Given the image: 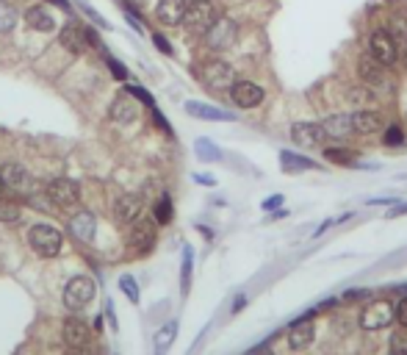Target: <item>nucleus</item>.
Segmentation results:
<instances>
[{
	"instance_id": "15",
	"label": "nucleus",
	"mask_w": 407,
	"mask_h": 355,
	"mask_svg": "<svg viewBox=\"0 0 407 355\" xmlns=\"http://www.w3.org/2000/svg\"><path fill=\"white\" fill-rule=\"evenodd\" d=\"M186 9H189L186 0H158L155 14L164 26H180L186 20Z\"/></svg>"
},
{
	"instance_id": "27",
	"label": "nucleus",
	"mask_w": 407,
	"mask_h": 355,
	"mask_svg": "<svg viewBox=\"0 0 407 355\" xmlns=\"http://www.w3.org/2000/svg\"><path fill=\"white\" fill-rule=\"evenodd\" d=\"M17 28V9L0 0V34H11Z\"/></svg>"
},
{
	"instance_id": "43",
	"label": "nucleus",
	"mask_w": 407,
	"mask_h": 355,
	"mask_svg": "<svg viewBox=\"0 0 407 355\" xmlns=\"http://www.w3.org/2000/svg\"><path fill=\"white\" fill-rule=\"evenodd\" d=\"M194 178H197V183H205V186H213V183H216L211 175H194Z\"/></svg>"
},
{
	"instance_id": "22",
	"label": "nucleus",
	"mask_w": 407,
	"mask_h": 355,
	"mask_svg": "<svg viewBox=\"0 0 407 355\" xmlns=\"http://www.w3.org/2000/svg\"><path fill=\"white\" fill-rule=\"evenodd\" d=\"M26 23L28 28H33V31H39V34L56 31V17H53L45 6H31L26 11Z\"/></svg>"
},
{
	"instance_id": "35",
	"label": "nucleus",
	"mask_w": 407,
	"mask_h": 355,
	"mask_svg": "<svg viewBox=\"0 0 407 355\" xmlns=\"http://www.w3.org/2000/svg\"><path fill=\"white\" fill-rule=\"evenodd\" d=\"M393 319H396L402 328H407V297H402V300H399V305L393 308Z\"/></svg>"
},
{
	"instance_id": "12",
	"label": "nucleus",
	"mask_w": 407,
	"mask_h": 355,
	"mask_svg": "<svg viewBox=\"0 0 407 355\" xmlns=\"http://www.w3.org/2000/svg\"><path fill=\"white\" fill-rule=\"evenodd\" d=\"M142 211H144V203H142L139 195H122L114 203V220L122 222V225H130V222H136L142 217Z\"/></svg>"
},
{
	"instance_id": "32",
	"label": "nucleus",
	"mask_w": 407,
	"mask_h": 355,
	"mask_svg": "<svg viewBox=\"0 0 407 355\" xmlns=\"http://www.w3.org/2000/svg\"><path fill=\"white\" fill-rule=\"evenodd\" d=\"M194 150H197V155H200V158H208V161H216V158H219V150H216V148H213L208 139H200V142L194 145Z\"/></svg>"
},
{
	"instance_id": "19",
	"label": "nucleus",
	"mask_w": 407,
	"mask_h": 355,
	"mask_svg": "<svg viewBox=\"0 0 407 355\" xmlns=\"http://www.w3.org/2000/svg\"><path fill=\"white\" fill-rule=\"evenodd\" d=\"M313 339H316V325H313L307 317L297 319V322L291 325V330H288V347H291V350H305Z\"/></svg>"
},
{
	"instance_id": "36",
	"label": "nucleus",
	"mask_w": 407,
	"mask_h": 355,
	"mask_svg": "<svg viewBox=\"0 0 407 355\" xmlns=\"http://www.w3.org/2000/svg\"><path fill=\"white\" fill-rule=\"evenodd\" d=\"M105 61H108V67H111V73H114V78H120V81H125V78H127L125 64H120V61H114L111 56H105Z\"/></svg>"
},
{
	"instance_id": "33",
	"label": "nucleus",
	"mask_w": 407,
	"mask_h": 355,
	"mask_svg": "<svg viewBox=\"0 0 407 355\" xmlns=\"http://www.w3.org/2000/svg\"><path fill=\"white\" fill-rule=\"evenodd\" d=\"M75 3H78V6H80V11H83V14L89 17V20H95V23H97V26H100V28H108V23L102 20V17H100V14H97V11H95V9H92V6H86L83 0H75Z\"/></svg>"
},
{
	"instance_id": "4",
	"label": "nucleus",
	"mask_w": 407,
	"mask_h": 355,
	"mask_svg": "<svg viewBox=\"0 0 407 355\" xmlns=\"http://www.w3.org/2000/svg\"><path fill=\"white\" fill-rule=\"evenodd\" d=\"M236 39H238V26L228 20V17H219L213 26L205 31V45L211 48V51H228L230 45H236Z\"/></svg>"
},
{
	"instance_id": "34",
	"label": "nucleus",
	"mask_w": 407,
	"mask_h": 355,
	"mask_svg": "<svg viewBox=\"0 0 407 355\" xmlns=\"http://www.w3.org/2000/svg\"><path fill=\"white\" fill-rule=\"evenodd\" d=\"M127 92H130L133 98H139V101L144 103V106H150V108H155V106H153V98L147 95V89H144V86H127Z\"/></svg>"
},
{
	"instance_id": "45",
	"label": "nucleus",
	"mask_w": 407,
	"mask_h": 355,
	"mask_svg": "<svg viewBox=\"0 0 407 355\" xmlns=\"http://www.w3.org/2000/svg\"><path fill=\"white\" fill-rule=\"evenodd\" d=\"M399 214H407V205H396V208L391 211V217H399Z\"/></svg>"
},
{
	"instance_id": "50",
	"label": "nucleus",
	"mask_w": 407,
	"mask_h": 355,
	"mask_svg": "<svg viewBox=\"0 0 407 355\" xmlns=\"http://www.w3.org/2000/svg\"><path fill=\"white\" fill-rule=\"evenodd\" d=\"M405 355H407V350H405Z\"/></svg>"
},
{
	"instance_id": "41",
	"label": "nucleus",
	"mask_w": 407,
	"mask_h": 355,
	"mask_svg": "<svg viewBox=\"0 0 407 355\" xmlns=\"http://www.w3.org/2000/svg\"><path fill=\"white\" fill-rule=\"evenodd\" d=\"M282 203V195H275V197H269V200H263V208L269 211V208H278Z\"/></svg>"
},
{
	"instance_id": "44",
	"label": "nucleus",
	"mask_w": 407,
	"mask_h": 355,
	"mask_svg": "<svg viewBox=\"0 0 407 355\" xmlns=\"http://www.w3.org/2000/svg\"><path fill=\"white\" fill-rule=\"evenodd\" d=\"M48 3H56L58 9H64V11H70V0H48Z\"/></svg>"
},
{
	"instance_id": "28",
	"label": "nucleus",
	"mask_w": 407,
	"mask_h": 355,
	"mask_svg": "<svg viewBox=\"0 0 407 355\" xmlns=\"http://www.w3.org/2000/svg\"><path fill=\"white\" fill-rule=\"evenodd\" d=\"M280 158H282V167L285 170H313L316 164L313 161H307V158H302V155H294V153H288V150H282L280 153Z\"/></svg>"
},
{
	"instance_id": "10",
	"label": "nucleus",
	"mask_w": 407,
	"mask_h": 355,
	"mask_svg": "<svg viewBox=\"0 0 407 355\" xmlns=\"http://www.w3.org/2000/svg\"><path fill=\"white\" fill-rule=\"evenodd\" d=\"M263 89L253 83V81H236L233 86H230V101L236 103L238 108H255V106H260L263 103Z\"/></svg>"
},
{
	"instance_id": "39",
	"label": "nucleus",
	"mask_w": 407,
	"mask_h": 355,
	"mask_svg": "<svg viewBox=\"0 0 407 355\" xmlns=\"http://www.w3.org/2000/svg\"><path fill=\"white\" fill-rule=\"evenodd\" d=\"M153 42H155V48H158V51L164 53V56H172V45H169V42H166V39H164L161 34H155Z\"/></svg>"
},
{
	"instance_id": "25",
	"label": "nucleus",
	"mask_w": 407,
	"mask_h": 355,
	"mask_svg": "<svg viewBox=\"0 0 407 355\" xmlns=\"http://www.w3.org/2000/svg\"><path fill=\"white\" fill-rule=\"evenodd\" d=\"M324 158L330 164H341V167H357V153L347 150V148H327L324 150Z\"/></svg>"
},
{
	"instance_id": "9",
	"label": "nucleus",
	"mask_w": 407,
	"mask_h": 355,
	"mask_svg": "<svg viewBox=\"0 0 407 355\" xmlns=\"http://www.w3.org/2000/svg\"><path fill=\"white\" fill-rule=\"evenodd\" d=\"M48 197L61 208H70V205L80 203V186L73 178H56L48 186Z\"/></svg>"
},
{
	"instance_id": "49",
	"label": "nucleus",
	"mask_w": 407,
	"mask_h": 355,
	"mask_svg": "<svg viewBox=\"0 0 407 355\" xmlns=\"http://www.w3.org/2000/svg\"><path fill=\"white\" fill-rule=\"evenodd\" d=\"M3 186H6V183H3V178H0V189H3Z\"/></svg>"
},
{
	"instance_id": "18",
	"label": "nucleus",
	"mask_w": 407,
	"mask_h": 355,
	"mask_svg": "<svg viewBox=\"0 0 407 355\" xmlns=\"http://www.w3.org/2000/svg\"><path fill=\"white\" fill-rule=\"evenodd\" d=\"M357 76H360V81H366L369 86H380L385 81V64H380L371 53H366V56L357 58Z\"/></svg>"
},
{
	"instance_id": "40",
	"label": "nucleus",
	"mask_w": 407,
	"mask_h": 355,
	"mask_svg": "<svg viewBox=\"0 0 407 355\" xmlns=\"http://www.w3.org/2000/svg\"><path fill=\"white\" fill-rule=\"evenodd\" d=\"M122 286H125L127 297H130V300L136 303V300H139V294H136V289H133V280H130V278H122Z\"/></svg>"
},
{
	"instance_id": "46",
	"label": "nucleus",
	"mask_w": 407,
	"mask_h": 355,
	"mask_svg": "<svg viewBox=\"0 0 407 355\" xmlns=\"http://www.w3.org/2000/svg\"><path fill=\"white\" fill-rule=\"evenodd\" d=\"M67 355H83V347H70Z\"/></svg>"
},
{
	"instance_id": "37",
	"label": "nucleus",
	"mask_w": 407,
	"mask_h": 355,
	"mask_svg": "<svg viewBox=\"0 0 407 355\" xmlns=\"http://www.w3.org/2000/svg\"><path fill=\"white\" fill-rule=\"evenodd\" d=\"M371 98H374V95H371L369 89H352V92H349V101L360 103V106H363V103H369Z\"/></svg>"
},
{
	"instance_id": "2",
	"label": "nucleus",
	"mask_w": 407,
	"mask_h": 355,
	"mask_svg": "<svg viewBox=\"0 0 407 355\" xmlns=\"http://www.w3.org/2000/svg\"><path fill=\"white\" fill-rule=\"evenodd\" d=\"M95 292H97L95 280L86 278V275H75L73 280H67V286H64V305L70 311H80V308H86L95 300Z\"/></svg>"
},
{
	"instance_id": "3",
	"label": "nucleus",
	"mask_w": 407,
	"mask_h": 355,
	"mask_svg": "<svg viewBox=\"0 0 407 355\" xmlns=\"http://www.w3.org/2000/svg\"><path fill=\"white\" fill-rule=\"evenodd\" d=\"M203 83L208 89H216V92H228L230 86L236 83V70L230 67L228 61H222V58H213V61H205L203 64Z\"/></svg>"
},
{
	"instance_id": "47",
	"label": "nucleus",
	"mask_w": 407,
	"mask_h": 355,
	"mask_svg": "<svg viewBox=\"0 0 407 355\" xmlns=\"http://www.w3.org/2000/svg\"><path fill=\"white\" fill-rule=\"evenodd\" d=\"M391 355H405V353H399V350H391Z\"/></svg>"
},
{
	"instance_id": "21",
	"label": "nucleus",
	"mask_w": 407,
	"mask_h": 355,
	"mask_svg": "<svg viewBox=\"0 0 407 355\" xmlns=\"http://www.w3.org/2000/svg\"><path fill=\"white\" fill-rule=\"evenodd\" d=\"M186 111L191 117H197V120H211V123H233L236 120L230 111H222V108L208 106V103H194V101L186 103Z\"/></svg>"
},
{
	"instance_id": "48",
	"label": "nucleus",
	"mask_w": 407,
	"mask_h": 355,
	"mask_svg": "<svg viewBox=\"0 0 407 355\" xmlns=\"http://www.w3.org/2000/svg\"><path fill=\"white\" fill-rule=\"evenodd\" d=\"M405 64H407V42H405Z\"/></svg>"
},
{
	"instance_id": "29",
	"label": "nucleus",
	"mask_w": 407,
	"mask_h": 355,
	"mask_svg": "<svg viewBox=\"0 0 407 355\" xmlns=\"http://www.w3.org/2000/svg\"><path fill=\"white\" fill-rule=\"evenodd\" d=\"M172 214H175V211H172V200L164 195V197L155 203V222H158V225H169V222H172Z\"/></svg>"
},
{
	"instance_id": "42",
	"label": "nucleus",
	"mask_w": 407,
	"mask_h": 355,
	"mask_svg": "<svg viewBox=\"0 0 407 355\" xmlns=\"http://www.w3.org/2000/svg\"><path fill=\"white\" fill-rule=\"evenodd\" d=\"M250 355H275V350H272L269 344H260V347H255V350H253Z\"/></svg>"
},
{
	"instance_id": "38",
	"label": "nucleus",
	"mask_w": 407,
	"mask_h": 355,
	"mask_svg": "<svg viewBox=\"0 0 407 355\" xmlns=\"http://www.w3.org/2000/svg\"><path fill=\"white\" fill-rule=\"evenodd\" d=\"M391 350H399V353H405V350H407V336H405V333H396V336L391 339Z\"/></svg>"
},
{
	"instance_id": "6",
	"label": "nucleus",
	"mask_w": 407,
	"mask_h": 355,
	"mask_svg": "<svg viewBox=\"0 0 407 355\" xmlns=\"http://www.w3.org/2000/svg\"><path fill=\"white\" fill-rule=\"evenodd\" d=\"M216 20H219V14H216L213 0H194V3H189L183 23L189 28H194V31H208Z\"/></svg>"
},
{
	"instance_id": "16",
	"label": "nucleus",
	"mask_w": 407,
	"mask_h": 355,
	"mask_svg": "<svg viewBox=\"0 0 407 355\" xmlns=\"http://www.w3.org/2000/svg\"><path fill=\"white\" fill-rule=\"evenodd\" d=\"M0 178H3V183L9 189H17V192H28L31 189V173H28L23 164H14V161L3 164L0 167Z\"/></svg>"
},
{
	"instance_id": "23",
	"label": "nucleus",
	"mask_w": 407,
	"mask_h": 355,
	"mask_svg": "<svg viewBox=\"0 0 407 355\" xmlns=\"http://www.w3.org/2000/svg\"><path fill=\"white\" fill-rule=\"evenodd\" d=\"M58 39H61V45H64L67 51H73V53H80L86 48V34H83V28L78 26V23H73V20L61 28Z\"/></svg>"
},
{
	"instance_id": "8",
	"label": "nucleus",
	"mask_w": 407,
	"mask_h": 355,
	"mask_svg": "<svg viewBox=\"0 0 407 355\" xmlns=\"http://www.w3.org/2000/svg\"><path fill=\"white\" fill-rule=\"evenodd\" d=\"M127 242H130V247H133L136 253H150L155 247V222L153 220L139 217L136 222H130Z\"/></svg>"
},
{
	"instance_id": "5",
	"label": "nucleus",
	"mask_w": 407,
	"mask_h": 355,
	"mask_svg": "<svg viewBox=\"0 0 407 355\" xmlns=\"http://www.w3.org/2000/svg\"><path fill=\"white\" fill-rule=\"evenodd\" d=\"M393 322V305L388 300H377L369 303L360 311V328L363 330H382Z\"/></svg>"
},
{
	"instance_id": "30",
	"label": "nucleus",
	"mask_w": 407,
	"mask_h": 355,
	"mask_svg": "<svg viewBox=\"0 0 407 355\" xmlns=\"http://www.w3.org/2000/svg\"><path fill=\"white\" fill-rule=\"evenodd\" d=\"M20 220V208L9 200H0V222H17Z\"/></svg>"
},
{
	"instance_id": "24",
	"label": "nucleus",
	"mask_w": 407,
	"mask_h": 355,
	"mask_svg": "<svg viewBox=\"0 0 407 355\" xmlns=\"http://www.w3.org/2000/svg\"><path fill=\"white\" fill-rule=\"evenodd\" d=\"M324 133H327V139H344V136H349L352 133V117H347V114H332L327 117L324 123Z\"/></svg>"
},
{
	"instance_id": "7",
	"label": "nucleus",
	"mask_w": 407,
	"mask_h": 355,
	"mask_svg": "<svg viewBox=\"0 0 407 355\" xmlns=\"http://www.w3.org/2000/svg\"><path fill=\"white\" fill-rule=\"evenodd\" d=\"M369 51H371V56H374L380 64H385V67H391V64H396V61H399L396 39H393L388 31H382V28L371 34V39H369Z\"/></svg>"
},
{
	"instance_id": "26",
	"label": "nucleus",
	"mask_w": 407,
	"mask_h": 355,
	"mask_svg": "<svg viewBox=\"0 0 407 355\" xmlns=\"http://www.w3.org/2000/svg\"><path fill=\"white\" fill-rule=\"evenodd\" d=\"M175 336H178V322H169V325H164V328L158 330V336H155V355L166 353L169 344L175 341Z\"/></svg>"
},
{
	"instance_id": "31",
	"label": "nucleus",
	"mask_w": 407,
	"mask_h": 355,
	"mask_svg": "<svg viewBox=\"0 0 407 355\" xmlns=\"http://www.w3.org/2000/svg\"><path fill=\"white\" fill-rule=\"evenodd\" d=\"M382 142H385L388 148H399V145H405V133H402V128L391 125V128H388V130H385Z\"/></svg>"
},
{
	"instance_id": "14",
	"label": "nucleus",
	"mask_w": 407,
	"mask_h": 355,
	"mask_svg": "<svg viewBox=\"0 0 407 355\" xmlns=\"http://www.w3.org/2000/svg\"><path fill=\"white\" fill-rule=\"evenodd\" d=\"M61 336H64L67 347H86L89 339H92V328H89L83 319L70 317V319L64 322V328H61Z\"/></svg>"
},
{
	"instance_id": "13",
	"label": "nucleus",
	"mask_w": 407,
	"mask_h": 355,
	"mask_svg": "<svg viewBox=\"0 0 407 355\" xmlns=\"http://www.w3.org/2000/svg\"><path fill=\"white\" fill-rule=\"evenodd\" d=\"M352 117V133H363V136H371V133H380L382 130V114L380 111H371V108H357Z\"/></svg>"
},
{
	"instance_id": "11",
	"label": "nucleus",
	"mask_w": 407,
	"mask_h": 355,
	"mask_svg": "<svg viewBox=\"0 0 407 355\" xmlns=\"http://www.w3.org/2000/svg\"><path fill=\"white\" fill-rule=\"evenodd\" d=\"M291 139L300 148H316L327 139V133H324L322 123H294L291 125Z\"/></svg>"
},
{
	"instance_id": "1",
	"label": "nucleus",
	"mask_w": 407,
	"mask_h": 355,
	"mask_svg": "<svg viewBox=\"0 0 407 355\" xmlns=\"http://www.w3.org/2000/svg\"><path fill=\"white\" fill-rule=\"evenodd\" d=\"M28 242H31V250L42 258H56L64 247L61 230L53 228V225H33L28 233Z\"/></svg>"
},
{
	"instance_id": "20",
	"label": "nucleus",
	"mask_w": 407,
	"mask_h": 355,
	"mask_svg": "<svg viewBox=\"0 0 407 355\" xmlns=\"http://www.w3.org/2000/svg\"><path fill=\"white\" fill-rule=\"evenodd\" d=\"M108 117H111V123H117V125H130V123L139 117V106L130 101L127 95H120L117 101L111 103Z\"/></svg>"
},
{
	"instance_id": "17",
	"label": "nucleus",
	"mask_w": 407,
	"mask_h": 355,
	"mask_svg": "<svg viewBox=\"0 0 407 355\" xmlns=\"http://www.w3.org/2000/svg\"><path fill=\"white\" fill-rule=\"evenodd\" d=\"M70 233L75 236L78 242H92L97 233V217L92 211H78L75 217L70 220Z\"/></svg>"
}]
</instances>
